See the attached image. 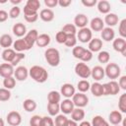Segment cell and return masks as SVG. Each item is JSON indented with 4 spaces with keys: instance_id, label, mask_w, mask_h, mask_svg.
Instances as JSON below:
<instances>
[{
    "instance_id": "obj_1",
    "label": "cell",
    "mask_w": 126,
    "mask_h": 126,
    "mask_svg": "<svg viewBox=\"0 0 126 126\" xmlns=\"http://www.w3.org/2000/svg\"><path fill=\"white\" fill-rule=\"evenodd\" d=\"M29 76H31V78L37 83H44L48 79L47 71L43 67L38 65L31 67V69L29 70Z\"/></svg>"
},
{
    "instance_id": "obj_2",
    "label": "cell",
    "mask_w": 126,
    "mask_h": 126,
    "mask_svg": "<svg viewBox=\"0 0 126 126\" xmlns=\"http://www.w3.org/2000/svg\"><path fill=\"white\" fill-rule=\"evenodd\" d=\"M44 57L46 62L51 66V67H56L60 63V53L58 49L54 47H49L45 50L44 52Z\"/></svg>"
},
{
    "instance_id": "obj_3",
    "label": "cell",
    "mask_w": 126,
    "mask_h": 126,
    "mask_svg": "<svg viewBox=\"0 0 126 126\" xmlns=\"http://www.w3.org/2000/svg\"><path fill=\"white\" fill-rule=\"evenodd\" d=\"M120 73L121 69L116 63H107L106 67L104 68V74L107 78L111 79L112 81H114V79H117L120 76Z\"/></svg>"
},
{
    "instance_id": "obj_4",
    "label": "cell",
    "mask_w": 126,
    "mask_h": 126,
    "mask_svg": "<svg viewBox=\"0 0 126 126\" xmlns=\"http://www.w3.org/2000/svg\"><path fill=\"white\" fill-rule=\"evenodd\" d=\"M103 88V95H115L120 92V88L118 83L115 81H110L102 85Z\"/></svg>"
},
{
    "instance_id": "obj_5",
    "label": "cell",
    "mask_w": 126,
    "mask_h": 126,
    "mask_svg": "<svg viewBox=\"0 0 126 126\" xmlns=\"http://www.w3.org/2000/svg\"><path fill=\"white\" fill-rule=\"evenodd\" d=\"M75 73L82 79H88L91 76V68L84 62L77 63L75 66Z\"/></svg>"
},
{
    "instance_id": "obj_6",
    "label": "cell",
    "mask_w": 126,
    "mask_h": 126,
    "mask_svg": "<svg viewBox=\"0 0 126 126\" xmlns=\"http://www.w3.org/2000/svg\"><path fill=\"white\" fill-rule=\"evenodd\" d=\"M72 101L76 107H85L89 103V97L84 93H75V94L72 96Z\"/></svg>"
},
{
    "instance_id": "obj_7",
    "label": "cell",
    "mask_w": 126,
    "mask_h": 126,
    "mask_svg": "<svg viewBox=\"0 0 126 126\" xmlns=\"http://www.w3.org/2000/svg\"><path fill=\"white\" fill-rule=\"evenodd\" d=\"M77 38L79 39V41H81L83 43L89 42L93 38V32H92L91 29H89L87 27L80 29L79 32H77Z\"/></svg>"
},
{
    "instance_id": "obj_8",
    "label": "cell",
    "mask_w": 126,
    "mask_h": 126,
    "mask_svg": "<svg viewBox=\"0 0 126 126\" xmlns=\"http://www.w3.org/2000/svg\"><path fill=\"white\" fill-rule=\"evenodd\" d=\"M37 36H38V32L36 30H31L26 33V35L24 36V40L28 46V50H30L34 45Z\"/></svg>"
},
{
    "instance_id": "obj_9",
    "label": "cell",
    "mask_w": 126,
    "mask_h": 126,
    "mask_svg": "<svg viewBox=\"0 0 126 126\" xmlns=\"http://www.w3.org/2000/svg\"><path fill=\"white\" fill-rule=\"evenodd\" d=\"M6 120H7L8 124L11 126H19L22 122V116L18 111L12 110L7 114Z\"/></svg>"
},
{
    "instance_id": "obj_10",
    "label": "cell",
    "mask_w": 126,
    "mask_h": 126,
    "mask_svg": "<svg viewBox=\"0 0 126 126\" xmlns=\"http://www.w3.org/2000/svg\"><path fill=\"white\" fill-rule=\"evenodd\" d=\"M112 47L115 51L120 52L124 57L126 56V40L122 37H117L113 39Z\"/></svg>"
},
{
    "instance_id": "obj_11",
    "label": "cell",
    "mask_w": 126,
    "mask_h": 126,
    "mask_svg": "<svg viewBox=\"0 0 126 126\" xmlns=\"http://www.w3.org/2000/svg\"><path fill=\"white\" fill-rule=\"evenodd\" d=\"M14 76L18 81H25L29 77V70L25 66H18L14 70Z\"/></svg>"
},
{
    "instance_id": "obj_12",
    "label": "cell",
    "mask_w": 126,
    "mask_h": 126,
    "mask_svg": "<svg viewBox=\"0 0 126 126\" xmlns=\"http://www.w3.org/2000/svg\"><path fill=\"white\" fill-rule=\"evenodd\" d=\"M60 94H62L66 98H71L75 94V87L72 84H69V83L63 84L61 86Z\"/></svg>"
},
{
    "instance_id": "obj_13",
    "label": "cell",
    "mask_w": 126,
    "mask_h": 126,
    "mask_svg": "<svg viewBox=\"0 0 126 126\" xmlns=\"http://www.w3.org/2000/svg\"><path fill=\"white\" fill-rule=\"evenodd\" d=\"M14 75V67L10 63H2L0 64V76L3 78L13 77Z\"/></svg>"
},
{
    "instance_id": "obj_14",
    "label": "cell",
    "mask_w": 126,
    "mask_h": 126,
    "mask_svg": "<svg viewBox=\"0 0 126 126\" xmlns=\"http://www.w3.org/2000/svg\"><path fill=\"white\" fill-rule=\"evenodd\" d=\"M59 104H60V111H62L64 114H71V112L75 108V105L71 98H66Z\"/></svg>"
},
{
    "instance_id": "obj_15",
    "label": "cell",
    "mask_w": 126,
    "mask_h": 126,
    "mask_svg": "<svg viewBox=\"0 0 126 126\" xmlns=\"http://www.w3.org/2000/svg\"><path fill=\"white\" fill-rule=\"evenodd\" d=\"M89 24V19L85 14H78L74 18V26L79 29L86 28Z\"/></svg>"
},
{
    "instance_id": "obj_16",
    "label": "cell",
    "mask_w": 126,
    "mask_h": 126,
    "mask_svg": "<svg viewBox=\"0 0 126 126\" xmlns=\"http://www.w3.org/2000/svg\"><path fill=\"white\" fill-rule=\"evenodd\" d=\"M91 76L94 81L98 82V81L102 80L105 76L104 69L101 66H94L93 69H91Z\"/></svg>"
},
{
    "instance_id": "obj_17",
    "label": "cell",
    "mask_w": 126,
    "mask_h": 126,
    "mask_svg": "<svg viewBox=\"0 0 126 126\" xmlns=\"http://www.w3.org/2000/svg\"><path fill=\"white\" fill-rule=\"evenodd\" d=\"M90 27H91V31L94 32H101V30L104 28V23L102 21V19L95 17L94 19L91 20L90 22Z\"/></svg>"
},
{
    "instance_id": "obj_18",
    "label": "cell",
    "mask_w": 126,
    "mask_h": 126,
    "mask_svg": "<svg viewBox=\"0 0 126 126\" xmlns=\"http://www.w3.org/2000/svg\"><path fill=\"white\" fill-rule=\"evenodd\" d=\"M102 48V40L95 37L89 41V50L91 52H99Z\"/></svg>"
},
{
    "instance_id": "obj_19",
    "label": "cell",
    "mask_w": 126,
    "mask_h": 126,
    "mask_svg": "<svg viewBox=\"0 0 126 126\" xmlns=\"http://www.w3.org/2000/svg\"><path fill=\"white\" fill-rule=\"evenodd\" d=\"M123 120L122 114L120 111L118 110H113L109 113L108 115V121L109 123H111L112 125H119L121 123V121Z\"/></svg>"
},
{
    "instance_id": "obj_20",
    "label": "cell",
    "mask_w": 126,
    "mask_h": 126,
    "mask_svg": "<svg viewBox=\"0 0 126 126\" xmlns=\"http://www.w3.org/2000/svg\"><path fill=\"white\" fill-rule=\"evenodd\" d=\"M100 35H101V38L104 40V41H111L114 39V36H115V32L112 28H103L101 30V32H100Z\"/></svg>"
},
{
    "instance_id": "obj_21",
    "label": "cell",
    "mask_w": 126,
    "mask_h": 126,
    "mask_svg": "<svg viewBox=\"0 0 126 126\" xmlns=\"http://www.w3.org/2000/svg\"><path fill=\"white\" fill-rule=\"evenodd\" d=\"M13 33L18 36V37H22V36H25L26 33H27V28L26 26L23 24V23H17L13 26Z\"/></svg>"
},
{
    "instance_id": "obj_22",
    "label": "cell",
    "mask_w": 126,
    "mask_h": 126,
    "mask_svg": "<svg viewBox=\"0 0 126 126\" xmlns=\"http://www.w3.org/2000/svg\"><path fill=\"white\" fill-rule=\"evenodd\" d=\"M38 16H39V18H40L43 22L48 23V22L53 21V19H54V12H53L51 9L46 8V9H42V10L40 11V13H39Z\"/></svg>"
},
{
    "instance_id": "obj_23",
    "label": "cell",
    "mask_w": 126,
    "mask_h": 126,
    "mask_svg": "<svg viewBox=\"0 0 126 126\" xmlns=\"http://www.w3.org/2000/svg\"><path fill=\"white\" fill-rule=\"evenodd\" d=\"M118 21H119V18H118V16L116 14H114V13H108V14L105 15L103 23L106 24L109 28H111V27L116 26L118 24Z\"/></svg>"
},
{
    "instance_id": "obj_24",
    "label": "cell",
    "mask_w": 126,
    "mask_h": 126,
    "mask_svg": "<svg viewBox=\"0 0 126 126\" xmlns=\"http://www.w3.org/2000/svg\"><path fill=\"white\" fill-rule=\"evenodd\" d=\"M49 43H50V35L49 34H47V33L38 34V36L36 38V41H35V44L38 47H45Z\"/></svg>"
},
{
    "instance_id": "obj_25",
    "label": "cell",
    "mask_w": 126,
    "mask_h": 126,
    "mask_svg": "<svg viewBox=\"0 0 126 126\" xmlns=\"http://www.w3.org/2000/svg\"><path fill=\"white\" fill-rule=\"evenodd\" d=\"M85 118V111L83 108L80 107H76L73 109V111L71 112V119L73 121L79 122V121H83Z\"/></svg>"
},
{
    "instance_id": "obj_26",
    "label": "cell",
    "mask_w": 126,
    "mask_h": 126,
    "mask_svg": "<svg viewBox=\"0 0 126 126\" xmlns=\"http://www.w3.org/2000/svg\"><path fill=\"white\" fill-rule=\"evenodd\" d=\"M90 91L96 97H99V96L103 95V88H102V85L100 83H98V82H94V84H92L91 87H90Z\"/></svg>"
},
{
    "instance_id": "obj_27",
    "label": "cell",
    "mask_w": 126,
    "mask_h": 126,
    "mask_svg": "<svg viewBox=\"0 0 126 126\" xmlns=\"http://www.w3.org/2000/svg\"><path fill=\"white\" fill-rule=\"evenodd\" d=\"M96 5H97V10H98L99 13L106 15V14H108L110 12L111 5H110V3L108 1H106V0H100V1H98L96 3Z\"/></svg>"
},
{
    "instance_id": "obj_28",
    "label": "cell",
    "mask_w": 126,
    "mask_h": 126,
    "mask_svg": "<svg viewBox=\"0 0 126 126\" xmlns=\"http://www.w3.org/2000/svg\"><path fill=\"white\" fill-rule=\"evenodd\" d=\"M13 44V38L10 34L8 33H4L0 36V46L4 47L5 49L9 48L11 45Z\"/></svg>"
},
{
    "instance_id": "obj_29",
    "label": "cell",
    "mask_w": 126,
    "mask_h": 126,
    "mask_svg": "<svg viewBox=\"0 0 126 126\" xmlns=\"http://www.w3.org/2000/svg\"><path fill=\"white\" fill-rule=\"evenodd\" d=\"M13 46H14V50L17 51V52H23V51L28 50V46H27L24 38L16 39L13 42Z\"/></svg>"
},
{
    "instance_id": "obj_30",
    "label": "cell",
    "mask_w": 126,
    "mask_h": 126,
    "mask_svg": "<svg viewBox=\"0 0 126 126\" xmlns=\"http://www.w3.org/2000/svg\"><path fill=\"white\" fill-rule=\"evenodd\" d=\"M16 55V51L12 48H7V49H4V51L2 52V59L4 61H6L7 63H11L12 60L14 59Z\"/></svg>"
},
{
    "instance_id": "obj_31",
    "label": "cell",
    "mask_w": 126,
    "mask_h": 126,
    "mask_svg": "<svg viewBox=\"0 0 126 126\" xmlns=\"http://www.w3.org/2000/svg\"><path fill=\"white\" fill-rule=\"evenodd\" d=\"M23 107L28 112H32L36 109V102L32 98H27L23 102Z\"/></svg>"
},
{
    "instance_id": "obj_32",
    "label": "cell",
    "mask_w": 126,
    "mask_h": 126,
    "mask_svg": "<svg viewBox=\"0 0 126 126\" xmlns=\"http://www.w3.org/2000/svg\"><path fill=\"white\" fill-rule=\"evenodd\" d=\"M92 126H109V123L100 115H95L92 119Z\"/></svg>"
},
{
    "instance_id": "obj_33",
    "label": "cell",
    "mask_w": 126,
    "mask_h": 126,
    "mask_svg": "<svg viewBox=\"0 0 126 126\" xmlns=\"http://www.w3.org/2000/svg\"><path fill=\"white\" fill-rule=\"evenodd\" d=\"M60 99H61V94L57 91H51L47 94V100H48V102L59 103Z\"/></svg>"
},
{
    "instance_id": "obj_34",
    "label": "cell",
    "mask_w": 126,
    "mask_h": 126,
    "mask_svg": "<svg viewBox=\"0 0 126 126\" xmlns=\"http://www.w3.org/2000/svg\"><path fill=\"white\" fill-rule=\"evenodd\" d=\"M47 111L50 116H56L58 115L60 111V104L59 103H52L48 102L47 103Z\"/></svg>"
},
{
    "instance_id": "obj_35",
    "label": "cell",
    "mask_w": 126,
    "mask_h": 126,
    "mask_svg": "<svg viewBox=\"0 0 126 126\" xmlns=\"http://www.w3.org/2000/svg\"><path fill=\"white\" fill-rule=\"evenodd\" d=\"M69 122V119L63 115V114H58L55 116L54 120V126H67Z\"/></svg>"
},
{
    "instance_id": "obj_36",
    "label": "cell",
    "mask_w": 126,
    "mask_h": 126,
    "mask_svg": "<svg viewBox=\"0 0 126 126\" xmlns=\"http://www.w3.org/2000/svg\"><path fill=\"white\" fill-rule=\"evenodd\" d=\"M90 87H91V84L89 83L88 80H81L78 82L77 84V88L79 90V93H87L88 91H90Z\"/></svg>"
},
{
    "instance_id": "obj_37",
    "label": "cell",
    "mask_w": 126,
    "mask_h": 126,
    "mask_svg": "<svg viewBox=\"0 0 126 126\" xmlns=\"http://www.w3.org/2000/svg\"><path fill=\"white\" fill-rule=\"evenodd\" d=\"M109 59H110V54L109 52L105 51V50H100L98 52V55H97V60L99 63H102V64H106L109 62Z\"/></svg>"
},
{
    "instance_id": "obj_38",
    "label": "cell",
    "mask_w": 126,
    "mask_h": 126,
    "mask_svg": "<svg viewBox=\"0 0 126 126\" xmlns=\"http://www.w3.org/2000/svg\"><path fill=\"white\" fill-rule=\"evenodd\" d=\"M3 86L5 89L7 90H12L15 88L16 86V79L14 77H8V78H4L3 80Z\"/></svg>"
},
{
    "instance_id": "obj_39",
    "label": "cell",
    "mask_w": 126,
    "mask_h": 126,
    "mask_svg": "<svg viewBox=\"0 0 126 126\" xmlns=\"http://www.w3.org/2000/svg\"><path fill=\"white\" fill-rule=\"evenodd\" d=\"M25 6L30 8L31 10H33V11L37 12L38 9L40 8V2L38 0H28Z\"/></svg>"
},
{
    "instance_id": "obj_40",
    "label": "cell",
    "mask_w": 126,
    "mask_h": 126,
    "mask_svg": "<svg viewBox=\"0 0 126 126\" xmlns=\"http://www.w3.org/2000/svg\"><path fill=\"white\" fill-rule=\"evenodd\" d=\"M62 32H65L67 35H69V34H76L77 33V28L73 24H66L63 27Z\"/></svg>"
},
{
    "instance_id": "obj_41",
    "label": "cell",
    "mask_w": 126,
    "mask_h": 126,
    "mask_svg": "<svg viewBox=\"0 0 126 126\" xmlns=\"http://www.w3.org/2000/svg\"><path fill=\"white\" fill-rule=\"evenodd\" d=\"M76 43H77V36H76V34H69V35H67L66 41L64 42V44L66 46L74 47V46H76Z\"/></svg>"
},
{
    "instance_id": "obj_42",
    "label": "cell",
    "mask_w": 126,
    "mask_h": 126,
    "mask_svg": "<svg viewBox=\"0 0 126 126\" xmlns=\"http://www.w3.org/2000/svg\"><path fill=\"white\" fill-rule=\"evenodd\" d=\"M118 108L121 112H126V94H122L118 100Z\"/></svg>"
},
{
    "instance_id": "obj_43",
    "label": "cell",
    "mask_w": 126,
    "mask_h": 126,
    "mask_svg": "<svg viewBox=\"0 0 126 126\" xmlns=\"http://www.w3.org/2000/svg\"><path fill=\"white\" fill-rule=\"evenodd\" d=\"M11 97V92L10 90H7L5 88L0 89V101H7Z\"/></svg>"
},
{
    "instance_id": "obj_44",
    "label": "cell",
    "mask_w": 126,
    "mask_h": 126,
    "mask_svg": "<svg viewBox=\"0 0 126 126\" xmlns=\"http://www.w3.org/2000/svg\"><path fill=\"white\" fill-rule=\"evenodd\" d=\"M85 49H86V48H85V47H83V46L76 45V46H74V47H73L72 54H73V56H74L75 58L80 59V57L82 56V54H83V52H84V50H85Z\"/></svg>"
},
{
    "instance_id": "obj_45",
    "label": "cell",
    "mask_w": 126,
    "mask_h": 126,
    "mask_svg": "<svg viewBox=\"0 0 126 126\" xmlns=\"http://www.w3.org/2000/svg\"><path fill=\"white\" fill-rule=\"evenodd\" d=\"M92 58H93V52H91L89 49H85L82 56L80 57V60L82 62H89L92 60Z\"/></svg>"
},
{
    "instance_id": "obj_46",
    "label": "cell",
    "mask_w": 126,
    "mask_h": 126,
    "mask_svg": "<svg viewBox=\"0 0 126 126\" xmlns=\"http://www.w3.org/2000/svg\"><path fill=\"white\" fill-rule=\"evenodd\" d=\"M118 32H119V34L121 35L122 38L126 37V19H123L120 22L119 28H118Z\"/></svg>"
},
{
    "instance_id": "obj_47",
    "label": "cell",
    "mask_w": 126,
    "mask_h": 126,
    "mask_svg": "<svg viewBox=\"0 0 126 126\" xmlns=\"http://www.w3.org/2000/svg\"><path fill=\"white\" fill-rule=\"evenodd\" d=\"M24 58H25V54H24L23 52H16V55H15L14 59L12 60V62H11L10 64L14 67V66L18 65V64L20 63V61H21V60H23Z\"/></svg>"
},
{
    "instance_id": "obj_48",
    "label": "cell",
    "mask_w": 126,
    "mask_h": 126,
    "mask_svg": "<svg viewBox=\"0 0 126 126\" xmlns=\"http://www.w3.org/2000/svg\"><path fill=\"white\" fill-rule=\"evenodd\" d=\"M41 116L39 115H33L30 119V125L31 126H41Z\"/></svg>"
},
{
    "instance_id": "obj_49",
    "label": "cell",
    "mask_w": 126,
    "mask_h": 126,
    "mask_svg": "<svg viewBox=\"0 0 126 126\" xmlns=\"http://www.w3.org/2000/svg\"><path fill=\"white\" fill-rule=\"evenodd\" d=\"M20 14H21V9L18 6H14L11 8V10L9 12V17L12 19H16L20 16Z\"/></svg>"
},
{
    "instance_id": "obj_50",
    "label": "cell",
    "mask_w": 126,
    "mask_h": 126,
    "mask_svg": "<svg viewBox=\"0 0 126 126\" xmlns=\"http://www.w3.org/2000/svg\"><path fill=\"white\" fill-rule=\"evenodd\" d=\"M66 38H67V34L65 32H63L62 31L56 32V34H55V39L58 43H64L66 41Z\"/></svg>"
},
{
    "instance_id": "obj_51",
    "label": "cell",
    "mask_w": 126,
    "mask_h": 126,
    "mask_svg": "<svg viewBox=\"0 0 126 126\" xmlns=\"http://www.w3.org/2000/svg\"><path fill=\"white\" fill-rule=\"evenodd\" d=\"M41 126H54V120L50 116H43L41 118Z\"/></svg>"
},
{
    "instance_id": "obj_52",
    "label": "cell",
    "mask_w": 126,
    "mask_h": 126,
    "mask_svg": "<svg viewBox=\"0 0 126 126\" xmlns=\"http://www.w3.org/2000/svg\"><path fill=\"white\" fill-rule=\"evenodd\" d=\"M24 17H25V20L28 23H34L38 19V13L34 14V15H24Z\"/></svg>"
},
{
    "instance_id": "obj_53",
    "label": "cell",
    "mask_w": 126,
    "mask_h": 126,
    "mask_svg": "<svg viewBox=\"0 0 126 126\" xmlns=\"http://www.w3.org/2000/svg\"><path fill=\"white\" fill-rule=\"evenodd\" d=\"M96 3H97L96 0H82V4H83L84 6H86V7H90V8L95 6Z\"/></svg>"
},
{
    "instance_id": "obj_54",
    "label": "cell",
    "mask_w": 126,
    "mask_h": 126,
    "mask_svg": "<svg viewBox=\"0 0 126 126\" xmlns=\"http://www.w3.org/2000/svg\"><path fill=\"white\" fill-rule=\"evenodd\" d=\"M118 86L122 90H126V76H121L118 81Z\"/></svg>"
},
{
    "instance_id": "obj_55",
    "label": "cell",
    "mask_w": 126,
    "mask_h": 126,
    "mask_svg": "<svg viewBox=\"0 0 126 126\" xmlns=\"http://www.w3.org/2000/svg\"><path fill=\"white\" fill-rule=\"evenodd\" d=\"M44 4L48 8H54L58 5V0H44Z\"/></svg>"
},
{
    "instance_id": "obj_56",
    "label": "cell",
    "mask_w": 126,
    "mask_h": 126,
    "mask_svg": "<svg viewBox=\"0 0 126 126\" xmlns=\"http://www.w3.org/2000/svg\"><path fill=\"white\" fill-rule=\"evenodd\" d=\"M9 18V14L5 10H0V23L6 22Z\"/></svg>"
},
{
    "instance_id": "obj_57",
    "label": "cell",
    "mask_w": 126,
    "mask_h": 126,
    "mask_svg": "<svg viewBox=\"0 0 126 126\" xmlns=\"http://www.w3.org/2000/svg\"><path fill=\"white\" fill-rule=\"evenodd\" d=\"M72 4V0H58V5L62 8H66Z\"/></svg>"
},
{
    "instance_id": "obj_58",
    "label": "cell",
    "mask_w": 126,
    "mask_h": 126,
    "mask_svg": "<svg viewBox=\"0 0 126 126\" xmlns=\"http://www.w3.org/2000/svg\"><path fill=\"white\" fill-rule=\"evenodd\" d=\"M78 126H92V124H91V122H89V121L83 120V121H81V123H80Z\"/></svg>"
},
{
    "instance_id": "obj_59",
    "label": "cell",
    "mask_w": 126,
    "mask_h": 126,
    "mask_svg": "<svg viewBox=\"0 0 126 126\" xmlns=\"http://www.w3.org/2000/svg\"><path fill=\"white\" fill-rule=\"evenodd\" d=\"M67 126H78V123L76 121H73L72 119L71 120L69 119V122H68V125Z\"/></svg>"
},
{
    "instance_id": "obj_60",
    "label": "cell",
    "mask_w": 126,
    "mask_h": 126,
    "mask_svg": "<svg viewBox=\"0 0 126 126\" xmlns=\"http://www.w3.org/2000/svg\"><path fill=\"white\" fill-rule=\"evenodd\" d=\"M21 2H22L21 0H17V1H15V0H11V3H12V4H15V5H16V4H20Z\"/></svg>"
},
{
    "instance_id": "obj_61",
    "label": "cell",
    "mask_w": 126,
    "mask_h": 126,
    "mask_svg": "<svg viewBox=\"0 0 126 126\" xmlns=\"http://www.w3.org/2000/svg\"><path fill=\"white\" fill-rule=\"evenodd\" d=\"M5 125V123H4V120L0 117V126H4Z\"/></svg>"
},
{
    "instance_id": "obj_62",
    "label": "cell",
    "mask_w": 126,
    "mask_h": 126,
    "mask_svg": "<svg viewBox=\"0 0 126 126\" xmlns=\"http://www.w3.org/2000/svg\"><path fill=\"white\" fill-rule=\"evenodd\" d=\"M114 126H120V125H114Z\"/></svg>"
}]
</instances>
